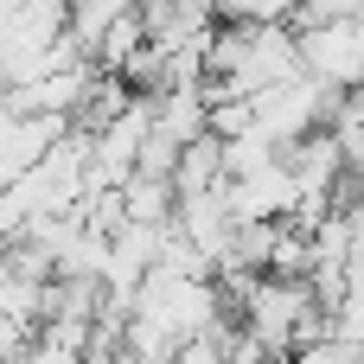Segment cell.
<instances>
[{"label": "cell", "mask_w": 364, "mask_h": 364, "mask_svg": "<svg viewBox=\"0 0 364 364\" xmlns=\"http://www.w3.org/2000/svg\"><path fill=\"white\" fill-rule=\"evenodd\" d=\"M301 58L307 77L326 90H364V19H333V26H301Z\"/></svg>", "instance_id": "obj_1"}, {"label": "cell", "mask_w": 364, "mask_h": 364, "mask_svg": "<svg viewBox=\"0 0 364 364\" xmlns=\"http://www.w3.org/2000/svg\"><path fill=\"white\" fill-rule=\"evenodd\" d=\"M70 115H32V109H6L0 115V179H26L32 166H45L58 154V141L70 134Z\"/></svg>", "instance_id": "obj_2"}, {"label": "cell", "mask_w": 364, "mask_h": 364, "mask_svg": "<svg viewBox=\"0 0 364 364\" xmlns=\"http://www.w3.org/2000/svg\"><path fill=\"white\" fill-rule=\"evenodd\" d=\"M230 179V160H224V141L218 134H198L186 154H179V173H173V186H179V198H198V192H211V186H224Z\"/></svg>", "instance_id": "obj_3"}, {"label": "cell", "mask_w": 364, "mask_h": 364, "mask_svg": "<svg viewBox=\"0 0 364 364\" xmlns=\"http://www.w3.org/2000/svg\"><path fill=\"white\" fill-rule=\"evenodd\" d=\"M307 0H218L224 26H301Z\"/></svg>", "instance_id": "obj_4"}, {"label": "cell", "mask_w": 364, "mask_h": 364, "mask_svg": "<svg viewBox=\"0 0 364 364\" xmlns=\"http://www.w3.org/2000/svg\"><path fill=\"white\" fill-rule=\"evenodd\" d=\"M358 339H339V333H326V339H314V346H301L294 364H358Z\"/></svg>", "instance_id": "obj_5"}, {"label": "cell", "mask_w": 364, "mask_h": 364, "mask_svg": "<svg viewBox=\"0 0 364 364\" xmlns=\"http://www.w3.org/2000/svg\"><path fill=\"white\" fill-rule=\"evenodd\" d=\"M269 364H294V358H269Z\"/></svg>", "instance_id": "obj_6"}, {"label": "cell", "mask_w": 364, "mask_h": 364, "mask_svg": "<svg viewBox=\"0 0 364 364\" xmlns=\"http://www.w3.org/2000/svg\"><path fill=\"white\" fill-rule=\"evenodd\" d=\"M358 19H364V13H358Z\"/></svg>", "instance_id": "obj_7"}]
</instances>
